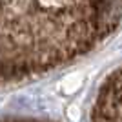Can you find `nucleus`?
Masks as SVG:
<instances>
[{
    "mask_svg": "<svg viewBox=\"0 0 122 122\" xmlns=\"http://www.w3.org/2000/svg\"><path fill=\"white\" fill-rule=\"evenodd\" d=\"M5 122H42V120H5Z\"/></svg>",
    "mask_w": 122,
    "mask_h": 122,
    "instance_id": "7ed1b4c3",
    "label": "nucleus"
},
{
    "mask_svg": "<svg viewBox=\"0 0 122 122\" xmlns=\"http://www.w3.org/2000/svg\"><path fill=\"white\" fill-rule=\"evenodd\" d=\"M120 22L122 0H0V86L84 56Z\"/></svg>",
    "mask_w": 122,
    "mask_h": 122,
    "instance_id": "f257e3e1",
    "label": "nucleus"
},
{
    "mask_svg": "<svg viewBox=\"0 0 122 122\" xmlns=\"http://www.w3.org/2000/svg\"><path fill=\"white\" fill-rule=\"evenodd\" d=\"M91 122H122V67L107 76L98 89Z\"/></svg>",
    "mask_w": 122,
    "mask_h": 122,
    "instance_id": "f03ea898",
    "label": "nucleus"
}]
</instances>
